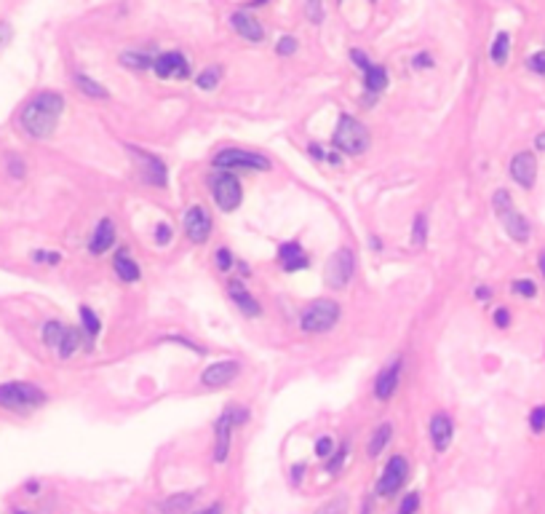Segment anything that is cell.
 <instances>
[{
  "instance_id": "6da1fadb",
  "label": "cell",
  "mask_w": 545,
  "mask_h": 514,
  "mask_svg": "<svg viewBox=\"0 0 545 514\" xmlns=\"http://www.w3.org/2000/svg\"><path fill=\"white\" fill-rule=\"evenodd\" d=\"M64 110V99L61 94H54V91H40L37 97H33L25 105V110L19 115V123L30 137L35 139H46V137L54 135L57 123H59V115Z\"/></svg>"
},
{
  "instance_id": "7a4b0ae2",
  "label": "cell",
  "mask_w": 545,
  "mask_h": 514,
  "mask_svg": "<svg viewBox=\"0 0 545 514\" xmlns=\"http://www.w3.org/2000/svg\"><path fill=\"white\" fill-rule=\"evenodd\" d=\"M369 139H372V137L366 132V126L358 123L356 118H351V115H342V118H339L337 129H334V137H332L334 147L342 150V153H348V156L363 153V150L369 147Z\"/></svg>"
},
{
  "instance_id": "3957f363",
  "label": "cell",
  "mask_w": 545,
  "mask_h": 514,
  "mask_svg": "<svg viewBox=\"0 0 545 514\" xmlns=\"http://www.w3.org/2000/svg\"><path fill=\"white\" fill-rule=\"evenodd\" d=\"M337 321H339V306L334 300L321 297V300H313V303L303 311L300 327H303L305 332H310V335H318V332H329Z\"/></svg>"
},
{
  "instance_id": "277c9868",
  "label": "cell",
  "mask_w": 545,
  "mask_h": 514,
  "mask_svg": "<svg viewBox=\"0 0 545 514\" xmlns=\"http://www.w3.org/2000/svg\"><path fill=\"white\" fill-rule=\"evenodd\" d=\"M46 402V394L33 383H3L0 386V407L6 410H30Z\"/></svg>"
},
{
  "instance_id": "5b68a950",
  "label": "cell",
  "mask_w": 545,
  "mask_h": 514,
  "mask_svg": "<svg viewBox=\"0 0 545 514\" xmlns=\"http://www.w3.org/2000/svg\"><path fill=\"white\" fill-rule=\"evenodd\" d=\"M214 169L217 171H233V169H254V171H267L270 169V161L259 153H249L241 147H228V150H219L214 156Z\"/></svg>"
},
{
  "instance_id": "8992f818",
  "label": "cell",
  "mask_w": 545,
  "mask_h": 514,
  "mask_svg": "<svg viewBox=\"0 0 545 514\" xmlns=\"http://www.w3.org/2000/svg\"><path fill=\"white\" fill-rule=\"evenodd\" d=\"M209 185H211L214 201H217V207L222 209V212H233V209L241 207L243 190L238 177H235L233 171H217V174H211Z\"/></svg>"
},
{
  "instance_id": "52a82bcc",
  "label": "cell",
  "mask_w": 545,
  "mask_h": 514,
  "mask_svg": "<svg viewBox=\"0 0 545 514\" xmlns=\"http://www.w3.org/2000/svg\"><path fill=\"white\" fill-rule=\"evenodd\" d=\"M495 212L497 217H500V222H503V228L508 231L510 239H516V241H527V239H529V222L513 209V201H510V196L505 190H497L495 193Z\"/></svg>"
},
{
  "instance_id": "ba28073f",
  "label": "cell",
  "mask_w": 545,
  "mask_h": 514,
  "mask_svg": "<svg viewBox=\"0 0 545 514\" xmlns=\"http://www.w3.org/2000/svg\"><path fill=\"white\" fill-rule=\"evenodd\" d=\"M353 268H356V260H353V252L348 246L337 249L334 255L327 260V284L332 290H342L345 284L353 279Z\"/></svg>"
},
{
  "instance_id": "9c48e42d",
  "label": "cell",
  "mask_w": 545,
  "mask_h": 514,
  "mask_svg": "<svg viewBox=\"0 0 545 514\" xmlns=\"http://www.w3.org/2000/svg\"><path fill=\"white\" fill-rule=\"evenodd\" d=\"M246 421V410L241 407H230V410H225L217 421V447H214V458H217L219 464L228 458L230 453V437H233V428L243 423Z\"/></svg>"
},
{
  "instance_id": "30bf717a",
  "label": "cell",
  "mask_w": 545,
  "mask_h": 514,
  "mask_svg": "<svg viewBox=\"0 0 545 514\" xmlns=\"http://www.w3.org/2000/svg\"><path fill=\"white\" fill-rule=\"evenodd\" d=\"M129 150H131V156L136 159V164H139L142 180H145L147 185H153V188H163L166 180H169L166 164L158 159V156H153V153H145V150H139V147H134V145H129Z\"/></svg>"
},
{
  "instance_id": "8fae6325",
  "label": "cell",
  "mask_w": 545,
  "mask_h": 514,
  "mask_svg": "<svg viewBox=\"0 0 545 514\" xmlns=\"http://www.w3.org/2000/svg\"><path fill=\"white\" fill-rule=\"evenodd\" d=\"M406 474H409L406 458H404V455H393L388 461V466H385V472H382V477L377 479L375 493L377 496H393V493L406 482Z\"/></svg>"
},
{
  "instance_id": "7c38bea8",
  "label": "cell",
  "mask_w": 545,
  "mask_h": 514,
  "mask_svg": "<svg viewBox=\"0 0 545 514\" xmlns=\"http://www.w3.org/2000/svg\"><path fill=\"white\" fill-rule=\"evenodd\" d=\"M182 228H184V236L193 241V244H204L211 236V217L204 207H190L182 217Z\"/></svg>"
},
{
  "instance_id": "4fadbf2b",
  "label": "cell",
  "mask_w": 545,
  "mask_h": 514,
  "mask_svg": "<svg viewBox=\"0 0 545 514\" xmlns=\"http://www.w3.org/2000/svg\"><path fill=\"white\" fill-rule=\"evenodd\" d=\"M153 70H156L158 78H190V62L182 57L180 51H169V54H160L156 62H153Z\"/></svg>"
},
{
  "instance_id": "5bb4252c",
  "label": "cell",
  "mask_w": 545,
  "mask_h": 514,
  "mask_svg": "<svg viewBox=\"0 0 545 514\" xmlns=\"http://www.w3.org/2000/svg\"><path fill=\"white\" fill-rule=\"evenodd\" d=\"M238 362H214V365H209L204 370V375H201V383L206 386V389H222V386H228L233 380L238 378Z\"/></svg>"
},
{
  "instance_id": "9a60e30c",
  "label": "cell",
  "mask_w": 545,
  "mask_h": 514,
  "mask_svg": "<svg viewBox=\"0 0 545 514\" xmlns=\"http://www.w3.org/2000/svg\"><path fill=\"white\" fill-rule=\"evenodd\" d=\"M510 177L521 185V188H532L534 177H537V161L532 153H516L510 161Z\"/></svg>"
},
{
  "instance_id": "2e32d148",
  "label": "cell",
  "mask_w": 545,
  "mask_h": 514,
  "mask_svg": "<svg viewBox=\"0 0 545 514\" xmlns=\"http://www.w3.org/2000/svg\"><path fill=\"white\" fill-rule=\"evenodd\" d=\"M399 380H401V359H396V362H390L388 367L377 375V383H375L377 399H380V402H388L390 396L396 394V389H399Z\"/></svg>"
},
{
  "instance_id": "e0dca14e",
  "label": "cell",
  "mask_w": 545,
  "mask_h": 514,
  "mask_svg": "<svg viewBox=\"0 0 545 514\" xmlns=\"http://www.w3.org/2000/svg\"><path fill=\"white\" fill-rule=\"evenodd\" d=\"M452 434H455V426H452V418L449 416H433L430 421V440H433V447L438 453H444L452 442Z\"/></svg>"
},
{
  "instance_id": "ac0fdd59",
  "label": "cell",
  "mask_w": 545,
  "mask_h": 514,
  "mask_svg": "<svg viewBox=\"0 0 545 514\" xmlns=\"http://www.w3.org/2000/svg\"><path fill=\"white\" fill-rule=\"evenodd\" d=\"M279 263L283 265V270H303L307 268V255L303 252V246L297 244V241H289V244H283L279 249Z\"/></svg>"
},
{
  "instance_id": "d6986e66",
  "label": "cell",
  "mask_w": 545,
  "mask_h": 514,
  "mask_svg": "<svg viewBox=\"0 0 545 514\" xmlns=\"http://www.w3.org/2000/svg\"><path fill=\"white\" fill-rule=\"evenodd\" d=\"M233 27H235V33L241 38H246V40H252V43H259L262 38H265V30H262V25L257 22L254 16H249V13H233Z\"/></svg>"
},
{
  "instance_id": "ffe728a7",
  "label": "cell",
  "mask_w": 545,
  "mask_h": 514,
  "mask_svg": "<svg viewBox=\"0 0 545 514\" xmlns=\"http://www.w3.org/2000/svg\"><path fill=\"white\" fill-rule=\"evenodd\" d=\"M228 292H230V300L235 303V306L241 308L246 316H259L262 314V308H259V303H257L252 295L246 292V287H243L241 282H230V287H228Z\"/></svg>"
},
{
  "instance_id": "44dd1931",
  "label": "cell",
  "mask_w": 545,
  "mask_h": 514,
  "mask_svg": "<svg viewBox=\"0 0 545 514\" xmlns=\"http://www.w3.org/2000/svg\"><path fill=\"white\" fill-rule=\"evenodd\" d=\"M112 241H115V225H112V220H102L97 225L94 236H91V241H88V249L94 255H102V252H107L112 246Z\"/></svg>"
},
{
  "instance_id": "7402d4cb",
  "label": "cell",
  "mask_w": 545,
  "mask_h": 514,
  "mask_svg": "<svg viewBox=\"0 0 545 514\" xmlns=\"http://www.w3.org/2000/svg\"><path fill=\"white\" fill-rule=\"evenodd\" d=\"M363 84H366L369 91H375V94L385 91V88H388V70H385L382 64H369V67L363 70Z\"/></svg>"
},
{
  "instance_id": "603a6c76",
  "label": "cell",
  "mask_w": 545,
  "mask_h": 514,
  "mask_svg": "<svg viewBox=\"0 0 545 514\" xmlns=\"http://www.w3.org/2000/svg\"><path fill=\"white\" fill-rule=\"evenodd\" d=\"M115 273H118V279H123V282H136V279H139V265L126 255V249H121V255L115 257Z\"/></svg>"
},
{
  "instance_id": "cb8c5ba5",
  "label": "cell",
  "mask_w": 545,
  "mask_h": 514,
  "mask_svg": "<svg viewBox=\"0 0 545 514\" xmlns=\"http://www.w3.org/2000/svg\"><path fill=\"white\" fill-rule=\"evenodd\" d=\"M390 437H393V426L390 423H382V426L377 428L375 434H372V440H369V455L377 458V455L382 453L385 447H388Z\"/></svg>"
},
{
  "instance_id": "d4e9b609",
  "label": "cell",
  "mask_w": 545,
  "mask_h": 514,
  "mask_svg": "<svg viewBox=\"0 0 545 514\" xmlns=\"http://www.w3.org/2000/svg\"><path fill=\"white\" fill-rule=\"evenodd\" d=\"M81 345V330H73V327H67V332H64V338H61L59 343V356L61 359H67V356H73L75 354V348Z\"/></svg>"
},
{
  "instance_id": "484cf974",
  "label": "cell",
  "mask_w": 545,
  "mask_h": 514,
  "mask_svg": "<svg viewBox=\"0 0 545 514\" xmlns=\"http://www.w3.org/2000/svg\"><path fill=\"white\" fill-rule=\"evenodd\" d=\"M508 51H510L508 33H500V35L495 38V43H492V62H495V64H505V59H508Z\"/></svg>"
},
{
  "instance_id": "4316f807",
  "label": "cell",
  "mask_w": 545,
  "mask_h": 514,
  "mask_svg": "<svg viewBox=\"0 0 545 514\" xmlns=\"http://www.w3.org/2000/svg\"><path fill=\"white\" fill-rule=\"evenodd\" d=\"M75 84H78V88H81L83 94H88V97H97V99L107 97V88H105V86H99L97 81H91L88 75H78V78H75Z\"/></svg>"
},
{
  "instance_id": "83f0119b",
  "label": "cell",
  "mask_w": 545,
  "mask_h": 514,
  "mask_svg": "<svg viewBox=\"0 0 545 514\" xmlns=\"http://www.w3.org/2000/svg\"><path fill=\"white\" fill-rule=\"evenodd\" d=\"M190 501H193V493H180V496H174V498L160 503V512L163 514H177V512H182V509H187Z\"/></svg>"
},
{
  "instance_id": "f1b7e54d",
  "label": "cell",
  "mask_w": 545,
  "mask_h": 514,
  "mask_svg": "<svg viewBox=\"0 0 545 514\" xmlns=\"http://www.w3.org/2000/svg\"><path fill=\"white\" fill-rule=\"evenodd\" d=\"M64 332H67V327H64V324H59V321H49V324L43 327V341H46V345H54V348H59V343H61V338H64Z\"/></svg>"
},
{
  "instance_id": "f546056e",
  "label": "cell",
  "mask_w": 545,
  "mask_h": 514,
  "mask_svg": "<svg viewBox=\"0 0 545 514\" xmlns=\"http://www.w3.org/2000/svg\"><path fill=\"white\" fill-rule=\"evenodd\" d=\"M81 321H83L86 327V335H88V338H97L102 324H99V316L88 306H81Z\"/></svg>"
},
{
  "instance_id": "4dcf8cb0",
  "label": "cell",
  "mask_w": 545,
  "mask_h": 514,
  "mask_svg": "<svg viewBox=\"0 0 545 514\" xmlns=\"http://www.w3.org/2000/svg\"><path fill=\"white\" fill-rule=\"evenodd\" d=\"M219 78H222V70L219 67H209V70H204V73L198 75V88H204V91H211V88H217L219 84Z\"/></svg>"
},
{
  "instance_id": "1f68e13d",
  "label": "cell",
  "mask_w": 545,
  "mask_h": 514,
  "mask_svg": "<svg viewBox=\"0 0 545 514\" xmlns=\"http://www.w3.org/2000/svg\"><path fill=\"white\" fill-rule=\"evenodd\" d=\"M425 239H428V220H425V215H417L412 228V244L414 246L425 244Z\"/></svg>"
},
{
  "instance_id": "d6a6232c",
  "label": "cell",
  "mask_w": 545,
  "mask_h": 514,
  "mask_svg": "<svg viewBox=\"0 0 545 514\" xmlns=\"http://www.w3.org/2000/svg\"><path fill=\"white\" fill-rule=\"evenodd\" d=\"M345 512H348V498H345V496H337V498H332L329 503H324L315 514H345Z\"/></svg>"
},
{
  "instance_id": "836d02e7",
  "label": "cell",
  "mask_w": 545,
  "mask_h": 514,
  "mask_svg": "<svg viewBox=\"0 0 545 514\" xmlns=\"http://www.w3.org/2000/svg\"><path fill=\"white\" fill-rule=\"evenodd\" d=\"M417 509H420V493H406V496L401 498L399 514H414Z\"/></svg>"
},
{
  "instance_id": "e575fe53",
  "label": "cell",
  "mask_w": 545,
  "mask_h": 514,
  "mask_svg": "<svg viewBox=\"0 0 545 514\" xmlns=\"http://www.w3.org/2000/svg\"><path fill=\"white\" fill-rule=\"evenodd\" d=\"M123 64H129V67H136V70H145V67H150L153 62H150V57H142V54H123L121 57Z\"/></svg>"
},
{
  "instance_id": "d590c367",
  "label": "cell",
  "mask_w": 545,
  "mask_h": 514,
  "mask_svg": "<svg viewBox=\"0 0 545 514\" xmlns=\"http://www.w3.org/2000/svg\"><path fill=\"white\" fill-rule=\"evenodd\" d=\"M529 426H532V431H543L545 428V407H534L532 416H529Z\"/></svg>"
},
{
  "instance_id": "8d00e7d4",
  "label": "cell",
  "mask_w": 545,
  "mask_h": 514,
  "mask_svg": "<svg viewBox=\"0 0 545 514\" xmlns=\"http://www.w3.org/2000/svg\"><path fill=\"white\" fill-rule=\"evenodd\" d=\"M294 51H297V40H294L291 35L281 38L279 40V54L281 57H289V54H294Z\"/></svg>"
},
{
  "instance_id": "74e56055",
  "label": "cell",
  "mask_w": 545,
  "mask_h": 514,
  "mask_svg": "<svg viewBox=\"0 0 545 514\" xmlns=\"http://www.w3.org/2000/svg\"><path fill=\"white\" fill-rule=\"evenodd\" d=\"M334 450V440L332 437H321V440L315 442V455H321V458H327L329 453Z\"/></svg>"
},
{
  "instance_id": "f35d334b",
  "label": "cell",
  "mask_w": 545,
  "mask_h": 514,
  "mask_svg": "<svg viewBox=\"0 0 545 514\" xmlns=\"http://www.w3.org/2000/svg\"><path fill=\"white\" fill-rule=\"evenodd\" d=\"M307 19L310 22H321L324 19V11H321V0H307Z\"/></svg>"
},
{
  "instance_id": "ab89813d",
  "label": "cell",
  "mask_w": 545,
  "mask_h": 514,
  "mask_svg": "<svg viewBox=\"0 0 545 514\" xmlns=\"http://www.w3.org/2000/svg\"><path fill=\"white\" fill-rule=\"evenodd\" d=\"M513 292H519L521 297H534V284L532 282H527V279H521V282H513Z\"/></svg>"
},
{
  "instance_id": "60d3db41",
  "label": "cell",
  "mask_w": 545,
  "mask_h": 514,
  "mask_svg": "<svg viewBox=\"0 0 545 514\" xmlns=\"http://www.w3.org/2000/svg\"><path fill=\"white\" fill-rule=\"evenodd\" d=\"M527 64H529V70H534V73H540V75H545V51H537V54H532Z\"/></svg>"
},
{
  "instance_id": "b9f144b4",
  "label": "cell",
  "mask_w": 545,
  "mask_h": 514,
  "mask_svg": "<svg viewBox=\"0 0 545 514\" xmlns=\"http://www.w3.org/2000/svg\"><path fill=\"white\" fill-rule=\"evenodd\" d=\"M156 241L158 244H169L171 241V225L169 222H160L156 228Z\"/></svg>"
},
{
  "instance_id": "7bdbcfd3",
  "label": "cell",
  "mask_w": 545,
  "mask_h": 514,
  "mask_svg": "<svg viewBox=\"0 0 545 514\" xmlns=\"http://www.w3.org/2000/svg\"><path fill=\"white\" fill-rule=\"evenodd\" d=\"M217 263H219V268L222 270H230L233 268V255H230V249H217Z\"/></svg>"
},
{
  "instance_id": "ee69618b",
  "label": "cell",
  "mask_w": 545,
  "mask_h": 514,
  "mask_svg": "<svg viewBox=\"0 0 545 514\" xmlns=\"http://www.w3.org/2000/svg\"><path fill=\"white\" fill-rule=\"evenodd\" d=\"M11 35H13L11 25H8V22H0V51H3V49H6V46H8V40H11Z\"/></svg>"
},
{
  "instance_id": "f6af8a7d",
  "label": "cell",
  "mask_w": 545,
  "mask_h": 514,
  "mask_svg": "<svg viewBox=\"0 0 545 514\" xmlns=\"http://www.w3.org/2000/svg\"><path fill=\"white\" fill-rule=\"evenodd\" d=\"M495 324L497 327H508L510 324V314L505 311V308H497L495 311Z\"/></svg>"
},
{
  "instance_id": "bcb514c9",
  "label": "cell",
  "mask_w": 545,
  "mask_h": 514,
  "mask_svg": "<svg viewBox=\"0 0 545 514\" xmlns=\"http://www.w3.org/2000/svg\"><path fill=\"white\" fill-rule=\"evenodd\" d=\"M345 453H348V447L342 445V447H339V455H334V458L329 461V472H337L339 466H342V461H345Z\"/></svg>"
},
{
  "instance_id": "7dc6e473",
  "label": "cell",
  "mask_w": 545,
  "mask_h": 514,
  "mask_svg": "<svg viewBox=\"0 0 545 514\" xmlns=\"http://www.w3.org/2000/svg\"><path fill=\"white\" fill-rule=\"evenodd\" d=\"M35 260H46V263H59L61 257L57 252H35Z\"/></svg>"
},
{
  "instance_id": "c3c4849f",
  "label": "cell",
  "mask_w": 545,
  "mask_h": 514,
  "mask_svg": "<svg viewBox=\"0 0 545 514\" xmlns=\"http://www.w3.org/2000/svg\"><path fill=\"white\" fill-rule=\"evenodd\" d=\"M193 514H222V503H211V506L198 509V512H193Z\"/></svg>"
},
{
  "instance_id": "681fc988",
  "label": "cell",
  "mask_w": 545,
  "mask_h": 514,
  "mask_svg": "<svg viewBox=\"0 0 545 514\" xmlns=\"http://www.w3.org/2000/svg\"><path fill=\"white\" fill-rule=\"evenodd\" d=\"M22 166H25V164H22L19 159H11V171L16 174V177H22V174H25V169H22Z\"/></svg>"
},
{
  "instance_id": "f907efd6",
  "label": "cell",
  "mask_w": 545,
  "mask_h": 514,
  "mask_svg": "<svg viewBox=\"0 0 545 514\" xmlns=\"http://www.w3.org/2000/svg\"><path fill=\"white\" fill-rule=\"evenodd\" d=\"M303 472H305V466H303V464H297V469L291 472V479H294V485L300 482V477H303Z\"/></svg>"
},
{
  "instance_id": "816d5d0a",
  "label": "cell",
  "mask_w": 545,
  "mask_h": 514,
  "mask_svg": "<svg viewBox=\"0 0 545 514\" xmlns=\"http://www.w3.org/2000/svg\"><path fill=\"white\" fill-rule=\"evenodd\" d=\"M489 295H492V292H489V287H479L476 297H479V300H489Z\"/></svg>"
},
{
  "instance_id": "f5cc1de1",
  "label": "cell",
  "mask_w": 545,
  "mask_h": 514,
  "mask_svg": "<svg viewBox=\"0 0 545 514\" xmlns=\"http://www.w3.org/2000/svg\"><path fill=\"white\" fill-rule=\"evenodd\" d=\"M310 156H315V159H324V150L318 145H310Z\"/></svg>"
},
{
  "instance_id": "db71d44e",
  "label": "cell",
  "mask_w": 545,
  "mask_h": 514,
  "mask_svg": "<svg viewBox=\"0 0 545 514\" xmlns=\"http://www.w3.org/2000/svg\"><path fill=\"white\" fill-rule=\"evenodd\" d=\"M534 145L540 147V150H545V132H543V135H537V139H534Z\"/></svg>"
},
{
  "instance_id": "11a10c76",
  "label": "cell",
  "mask_w": 545,
  "mask_h": 514,
  "mask_svg": "<svg viewBox=\"0 0 545 514\" xmlns=\"http://www.w3.org/2000/svg\"><path fill=\"white\" fill-rule=\"evenodd\" d=\"M414 64H417V67H420V64H430V57H417Z\"/></svg>"
},
{
  "instance_id": "9f6ffc18",
  "label": "cell",
  "mask_w": 545,
  "mask_h": 514,
  "mask_svg": "<svg viewBox=\"0 0 545 514\" xmlns=\"http://www.w3.org/2000/svg\"><path fill=\"white\" fill-rule=\"evenodd\" d=\"M540 270H543V276H545V249L540 252Z\"/></svg>"
}]
</instances>
